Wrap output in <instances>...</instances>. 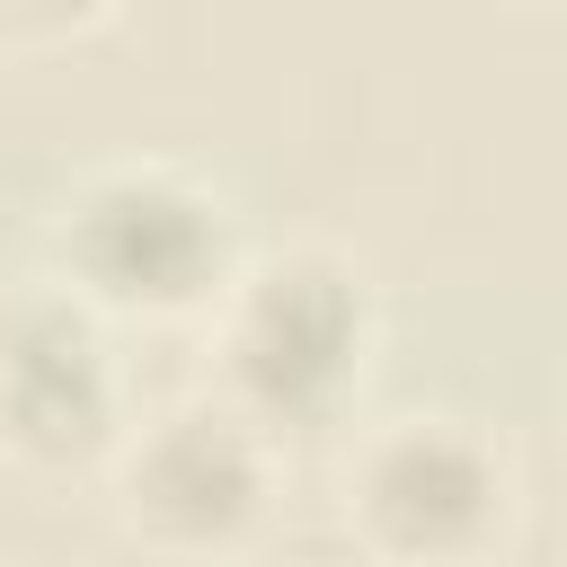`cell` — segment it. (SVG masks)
<instances>
[{"label":"cell","mask_w":567,"mask_h":567,"mask_svg":"<svg viewBox=\"0 0 567 567\" xmlns=\"http://www.w3.org/2000/svg\"><path fill=\"white\" fill-rule=\"evenodd\" d=\"M53 275L71 301L115 310V319H195L221 310L239 248H230V213L213 186H195L186 168L159 159H115L97 177H80L53 213Z\"/></svg>","instance_id":"6da1fadb"},{"label":"cell","mask_w":567,"mask_h":567,"mask_svg":"<svg viewBox=\"0 0 567 567\" xmlns=\"http://www.w3.org/2000/svg\"><path fill=\"white\" fill-rule=\"evenodd\" d=\"M221 399L257 425H328L372 363V292L337 248L248 257L213 310Z\"/></svg>","instance_id":"7a4b0ae2"},{"label":"cell","mask_w":567,"mask_h":567,"mask_svg":"<svg viewBox=\"0 0 567 567\" xmlns=\"http://www.w3.org/2000/svg\"><path fill=\"white\" fill-rule=\"evenodd\" d=\"M346 523L390 567H478L514 532V461L470 416H399L354 452Z\"/></svg>","instance_id":"3957f363"},{"label":"cell","mask_w":567,"mask_h":567,"mask_svg":"<svg viewBox=\"0 0 567 567\" xmlns=\"http://www.w3.org/2000/svg\"><path fill=\"white\" fill-rule=\"evenodd\" d=\"M275 461L266 425L230 399L159 408L115 452V523L159 558H221L266 523Z\"/></svg>","instance_id":"277c9868"},{"label":"cell","mask_w":567,"mask_h":567,"mask_svg":"<svg viewBox=\"0 0 567 567\" xmlns=\"http://www.w3.org/2000/svg\"><path fill=\"white\" fill-rule=\"evenodd\" d=\"M124 381L97 337V310L35 292L0 310V452L27 470H89L124 452Z\"/></svg>","instance_id":"5b68a950"},{"label":"cell","mask_w":567,"mask_h":567,"mask_svg":"<svg viewBox=\"0 0 567 567\" xmlns=\"http://www.w3.org/2000/svg\"><path fill=\"white\" fill-rule=\"evenodd\" d=\"M97 18H115V0H0L9 35H80Z\"/></svg>","instance_id":"8992f818"},{"label":"cell","mask_w":567,"mask_h":567,"mask_svg":"<svg viewBox=\"0 0 567 567\" xmlns=\"http://www.w3.org/2000/svg\"><path fill=\"white\" fill-rule=\"evenodd\" d=\"M0 310H9V301H0Z\"/></svg>","instance_id":"52a82bcc"}]
</instances>
